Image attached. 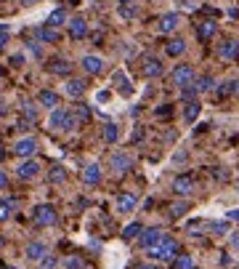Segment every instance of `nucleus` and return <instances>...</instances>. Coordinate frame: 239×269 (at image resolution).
Listing matches in <instances>:
<instances>
[{
    "label": "nucleus",
    "mask_w": 239,
    "mask_h": 269,
    "mask_svg": "<svg viewBox=\"0 0 239 269\" xmlns=\"http://www.w3.org/2000/svg\"><path fill=\"white\" fill-rule=\"evenodd\" d=\"M197 115H199V104H197V101L184 104V120H186V123H194Z\"/></svg>",
    "instance_id": "28"
},
{
    "label": "nucleus",
    "mask_w": 239,
    "mask_h": 269,
    "mask_svg": "<svg viewBox=\"0 0 239 269\" xmlns=\"http://www.w3.org/2000/svg\"><path fill=\"white\" fill-rule=\"evenodd\" d=\"M21 3H24V6H32V3H35V0H21Z\"/></svg>",
    "instance_id": "55"
},
{
    "label": "nucleus",
    "mask_w": 239,
    "mask_h": 269,
    "mask_svg": "<svg viewBox=\"0 0 239 269\" xmlns=\"http://www.w3.org/2000/svg\"><path fill=\"white\" fill-rule=\"evenodd\" d=\"M173 110H170V104H162V107H157V118H170Z\"/></svg>",
    "instance_id": "44"
},
{
    "label": "nucleus",
    "mask_w": 239,
    "mask_h": 269,
    "mask_svg": "<svg viewBox=\"0 0 239 269\" xmlns=\"http://www.w3.org/2000/svg\"><path fill=\"white\" fill-rule=\"evenodd\" d=\"M202 227H205V221H189V224H186V232H189L191 237H199L197 232H199Z\"/></svg>",
    "instance_id": "40"
},
{
    "label": "nucleus",
    "mask_w": 239,
    "mask_h": 269,
    "mask_svg": "<svg viewBox=\"0 0 239 269\" xmlns=\"http://www.w3.org/2000/svg\"><path fill=\"white\" fill-rule=\"evenodd\" d=\"M162 240H165V232L160 227H146V229L141 232V237H138V245H141L143 251H152L154 245H160Z\"/></svg>",
    "instance_id": "6"
},
{
    "label": "nucleus",
    "mask_w": 239,
    "mask_h": 269,
    "mask_svg": "<svg viewBox=\"0 0 239 269\" xmlns=\"http://www.w3.org/2000/svg\"><path fill=\"white\" fill-rule=\"evenodd\" d=\"M173 192H175V195H181V197L194 195V192H197V181L191 179L189 173H178V176L173 179Z\"/></svg>",
    "instance_id": "7"
},
{
    "label": "nucleus",
    "mask_w": 239,
    "mask_h": 269,
    "mask_svg": "<svg viewBox=\"0 0 239 269\" xmlns=\"http://www.w3.org/2000/svg\"><path fill=\"white\" fill-rule=\"evenodd\" d=\"M24 115H27V120H35V118H38V107H35V104H24Z\"/></svg>",
    "instance_id": "42"
},
{
    "label": "nucleus",
    "mask_w": 239,
    "mask_h": 269,
    "mask_svg": "<svg viewBox=\"0 0 239 269\" xmlns=\"http://www.w3.org/2000/svg\"><path fill=\"white\" fill-rule=\"evenodd\" d=\"M173 264H175V269H197V266H194V259H191L189 253H181Z\"/></svg>",
    "instance_id": "32"
},
{
    "label": "nucleus",
    "mask_w": 239,
    "mask_h": 269,
    "mask_svg": "<svg viewBox=\"0 0 239 269\" xmlns=\"http://www.w3.org/2000/svg\"><path fill=\"white\" fill-rule=\"evenodd\" d=\"M24 256H27L29 261H43L45 256H48V245L43 243V240H32V243H27V248H24Z\"/></svg>",
    "instance_id": "12"
},
{
    "label": "nucleus",
    "mask_w": 239,
    "mask_h": 269,
    "mask_svg": "<svg viewBox=\"0 0 239 269\" xmlns=\"http://www.w3.org/2000/svg\"><path fill=\"white\" fill-rule=\"evenodd\" d=\"M178 24H181V14L178 11H167V14H162L160 16V32L162 35H167V32H173V30H178Z\"/></svg>",
    "instance_id": "14"
},
{
    "label": "nucleus",
    "mask_w": 239,
    "mask_h": 269,
    "mask_svg": "<svg viewBox=\"0 0 239 269\" xmlns=\"http://www.w3.org/2000/svg\"><path fill=\"white\" fill-rule=\"evenodd\" d=\"M215 32H218V24H215V21H210V19H205V21H199V27H197V38H199L202 43H207Z\"/></svg>",
    "instance_id": "20"
},
{
    "label": "nucleus",
    "mask_w": 239,
    "mask_h": 269,
    "mask_svg": "<svg viewBox=\"0 0 239 269\" xmlns=\"http://www.w3.org/2000/svg\"><path fill=\"white\" fill-rule=\"evenodd\" d=\"M80 123L75 118V112H69V110H62V107H56L51 112V118H48V128L51 131H58V133H69V131H75Z\"/></svg>",
    "instance_id": "1"
},
{
    "label": "nucleus",
    "mask_w": 239,
    "mask_h": 269,
    "mask_svg": "<svg viewBox=\"0 0 239 269\" xmlns=\"http://www.w3.org/2000/svg\"><path fill=\"white\" fill-rule=\"evenodd\" d=\"M64 179H67V173H64V168H62V166L51 168V181H53V184H62Z\"/></svg>",
    "instance_id": "38"
},
{
    "label": "nucleus",
    "mask_w": 239,
    "mask_h": 269,
    "mask_svg": "<svg viewBox=\"0 0 239 269\" xmlns=\"http://www.w3.org/2000/svg\"><path fill=\"white\" fill-rule=\"evenodd\" d=\"M194 86H197L199 93H205V91H213V88H215V80H213L210 75H205V77H197Z\"/></svg>",
    "instance_id": "31"
},
{
    "label": "nucleus",
    "mask_w": 239,
    "mask_h": 269,
    "mask_svg": "<svg viewBox=\"0 0 239 269\" xmlns=\"http://www.w3.org/2000/svg\"><path fill=\"white\" fill-rule=\"evenodd\" d=\"M85 80H80V77H69L67 83H64V93L69 99H80V96H85Z\"/></svg>",
    "instance_id": "16"
},
{
    "label": "nucleus",
    "mask_w": 239,
    "mask_h": 269,
    "mask_svg": "<svg viewBox=\"0 0 239 269\" xmlns=\"http://www.w3.org/2000/svg\"><path fill=\"white\" fill-rule=\"evenodd\" d=\"M104 64H106V62L101 59V56H96V53H85V56L80 59V67L85 69L88 75H101V72H104Z\"/></svg>",
    "instance_id": "11"
},
{
    "label": "nucleus",
    "mask_w": 239,
    "mask_h": 269,
    "mask_svg": "<svg viewBox=\"0 0 239 269\" xmlns=\"http://www.w3.org/2000/svg\"><path fill=\"white\" fill-rule=\"evenodd\" d=\"M138 205V197L133 192H123L117 197V213H133Z\"/></svg>",
    "instance_id": "17"
},
{
    "label": "nucleus",
    "mask_w": 239,
    "mask_h": 269,
    "mask_svg": "<svg viewBox=\"0 0 239 269\" xmlns=\"http://www.w3.org/2000/svg\"><path fill=\"white\" fill-rule=\"evenodd\" d=\"M11 64H14V67H21V64H24V53H14V56H11Z\"/></svg>",
    "instance_id": "45"
},
{
    "label": "nucleus",
    "mask_w": 239,
    "mask_h": 269,
    "mask_svg": "<svg viewBox=\"0 0 239 269\" xmlns=\"http://www.w3.org/2000/svg\"><path fill=\"white\" fill-rule=\"evenodd\" d=\"M8 32H11V30H8L6 24H0V51H3L6 43H8Z\"/></svg>",
    "instance_id": "43"
},
{
    "label": "nucleus",
    "mask_w": 239,
    "mask_h": 269,
    "mask_svg": "<svg viewBox=\"0 0 239 269\" xmlns=\"http://www.w3.org/2000/svg\"><path fill=\"white\" fill-rule=\"evenodd\" d=\"M56 266H58V256H51V253L40 261V269H56Z\"/></svg>",
    "instance_id": "39"
},
{
    "label": "nucleus",
    "mask_w": 239,
    "mask_h": 269,
    "mask_svg": "<svg viewBox=\"0 0 239 269\" xmlns=\"http://www.w3.org/2000/svg\"><path fill=\"white\" fill-rule=\"evenodd\" d=\"M226 219H229V221H239V208H236V210H229V213H226Z\"/></svg>",
    "instance_id": "47"
},
{
    "label": "nucleus",
    "mask_w": 239,
    "mask_h": 269,
    "mask_svg": "<svg viewBox=\"0 0 239 269\" xmlns=\"http://www.w3.org/2000/svg\"><path fill=\"white\" fill-rule=\"evenodd\" d=\"M141 75H143V77H160V75H165L162 59H157V56H146V59H143V64H141Z\"/></svg>",
    "instance_id": "8"
},
{
    "label": "nucleus",
    "mask_w": 239,
    "mask_h": 269,
    "mask_svg": "<svg viewBox=\"0 0 239 269\" xmlns=\"http://www.w3.org/2000/svg\"><path fill=\"white\" fill-rule=\"evenodd\" d=\"M236 93H239V80H236Z\"/></svg>",
    "instance_id": "56"
},
{
    "label": "nucleus",
    "mask_w": 239,
    "mask_h": 269,
    "mask_svg": "<svg viewBox=\"0 0 239 269\" xmlns=\"http://www.w3.org/2000/svg\"><path fill=\"white\" fill-rule=\"evenodd\" d=\"M197 93H199V91H197V86H194V83H191V86L181 88V99H184V101L189 104V101H194V99H197Z\"/></svg>",
    "instance_id": "35"
},
{
    "label": "nucleus",
    "mask_w": 239,
    "mask_h": 269,
    "mask_svg": "<svg viewBox=\"0 0 239 269\" xmlns=\"http://www.w3.org/2000/svg\"><path fill=\"white\" fill-rule=\"evenodd\" d=\"M6 160V152H3V147H0V163H3Z\"/></svg>",
    "instance_id": "52"
},
{
    "label": "nucleus",
    "mask_w": 239,
    "mask_h": 269,
    "mask_svg": "<svg viewBox=\"0 0 239 269\" xmlns=\"http://www.w3.org/2000/svg\"><path fill=\"white\" fill-rule=\"evenodd\" d=\"M75 118H77V123H88L91 120V110L85 107V104H80V107L75 110Z\"/></svg>",
    "instance_id": "36"
},
{
    "label": "nucleus",
    "mask_w": 239,
    "mask_h": 269,
    "mask_svg": "<svg viewBox=\"0 0 239 269\" xmlns=\"http://www.w3.org/2000/svg\"><path fill=\"white\" fill-rule=\"evenodd\" d=\"M207 229H210V235H229L231 232V224H229V219H223V221H210L207 224Z\"/></svg>",
    "instance_id": "26"
},
{
    "label": "nucleus",
    "mask_w": 239,
    "mask_h": 269,
    "mask_svg": "<svg viewBox=\"0 0 239 269\" xmlns=\"http://www.w3.org/2000/svg\"><path fill=\"white\" fill-rule=\"evenodd\" d=\"M64 21H69V19H67V8H56V11H51V16H48L45 24L53 27V30H58V27L64 24Z\"/></svg>",
    "instance_id": "24"
},
{
    "label": "nucleus",
    "mask_w": 239,
    "mask_h": 269,
    "mask_svg": "<svg viewBox=\"0 0 239 269\" xmlns=\"http://www.w3.org/2000/svg\"><path fill=\"white\" fill-rule=\"evenodd\" d=\"M8 219H11V200L0 197V221H8Z\"/></svg>",
    "instance_id": "37"
},
{
    "label": "nucleus",
    "mask_w": 239,
    "mask_h": 269,
    "mask_svg": "<svg viewBox=\"0 0 239 269\" xmlns=\"http://www.w3.org/2000/svg\"><path fill=\"white\" fill-rule=\"evenodd\" d=\"M181 6H184V8H197L194 0H181Z\"/></svg>",
    "instance_id": "50"
},
{
    "label": "nucleus",
    "mask_w": 239,
    "mask_h": 269,
    "mask_svg": "<svg viewBox=\"0 0 239 269\" xmlns=\"http://www.w3.org/2000/svg\"><path fill=\"white\" fill-rule=\"evenodd\" d=\"M141 232H143V227L138 224V221H130V224L123 229V240H125V243H130V240L141 237Z\"/></svg>",
    "instance_id": "27"
},
{
    "label": "nucleus",
    "mask_w": 239,
    "mask_h": 269,
    "mask_svg": "<svg viewBox=\"0 0 239 269\" xmlns=\"http://www.w3.org/2000/svg\"><path fill=\"white\" fill-rule=\"evenodd\" d=\"M67 27H69V38H72V40L88 38V21L82 19V16H72V19L67 21Z\"/></svg>",
    "instance_id": "10"
},
{
    "label": "nucleus",
    "mask_w": 239,
    "mask_h": 269,
    "mask_svg": "<svg viewBox=\"0 0 239 269\" xmlns=\"http://www.w3.org/2000/svg\"><path fill=\"white\" fill-rule=\"evenodd\" d=\"M38 173H40V163L38 160H24V163H19V168H16V176L24 179V181L35 179Z\"/></svg>",
    "instance_id": "15"
},
{
    "label": "nucleus",
    "mask_w": 239,
    "mask_h": 269,
    "mask_svg": "<svg viewBox=\"0 0 239 269\" xmlns=\"http://www.w3.org/2000/svg\"><path fill=\"white\" fill-rule=\"evenodd\" d=\"M35 152H38V139L35 136H24V139H19V142L14 144V155L21 157V160H32Z\"/></svg>",
    "instance_id": "5"
},
{
    "label": "nucleus",
    "mask_w": 239,
    "mask_h": 269,
    "mask_svg": "<svg viewBox=\"0 0 239 269\" xmlns=\"http://www.w3.org/2000/svg\"><path fill=\"white\" fill-rule=\"evenodd\" d=\"M170 80H173V86H178V88L191 86V83L197 80V77H194V67H191V64H175Z\"/></svg>",
    "instance_id": "4"
},
{
    "label": "nucleus",
    "mask_w": 239,
    "mask_h": 269,
    "mask_svg": "<svg viewBox=\"0 0 239 269\" xmlns=\"http://www.w3.org/2000/svg\"><path fill=\"white\" fill-rule=\"evenodd\" d=\"M184 213H189V203H173L170 205V219H181Z\"/></svg>",
    "instance_id": "33"
},
{
    "label": "nucleus",
    "mask_w": 239,
    "mask_h": 269,
    "mask_svg": "<svg viewBox=\"0 0 239 269\" xmlns=\"http://www.w3.org/2000/svg\"><path fill=\"white\" fill-rule=\"evenodd\" d=\"M35 38H38V43H58V30L43 24V27L35 30Z\"/></svg>",
    "instance_id": "21"
},
{
    "label": "nucleus",
    "mask_w": 239,
    "mask_h": 269,
    "mask_svg": "<svg viewBox=\"0 0 239 269\" xmlns=\"http://www.w3.org/2000/svg\"><path fill=\"white\" fill-rule=\"evenodd\" d=\"M165 53H167V56H173V59H178V56H184V53H186V43H184L181 38L167 40V45H165Z\"/></svg>",
    "instance_id": "22"
},
{
    "label": "nucleus",
    "mask_w": 239,
    "mask_h": 269,
    "mask_svg": "<svg viewBox=\"0 0 239 269\" xmlns=\"http://www.w3.org/2000/svg\"><path fill=\"white\" fill-rule=\"evenodd\" d=\"M29 51H32L35 56H40V45H38V40H32V43H29Z\"/></svg>",
    "instance_id": "48"
},
{
    "label": "nucleus",
    "mask_w": 239,
    "mask_h": 269,
    "mask_svg": "<svg viewBox=\"0 0 239 269\" xmlns=\"http://www.w3.org/2000/svg\"><path fill=\"white\" fill-rule=\"evenodd\" d=\"M112 80H114V86L120 88V93H123V96H130V93H133V86H130V80L125 77V72H123V69H117Z\"/></svg>",
    "instance_id": "23"
},
{
    "label": "nucleus",
    "mask_w": 239,
    "mask_h": 269,
    "mask_svg": "<svg viewBox=\"0 0 239 269\" xmlns=\"http://www.w3.org/2000/svg\"><path fill=\"white\" fill-rule=\"evenodd\" d=\"M64 269H85V261L80 256H67L64 259Z\"/></svg>",
    "instance_id": "34"
},
{
    "label": "nucleus",
    "mask_w": 239,
    "mask_h": 269,
    "mask_svg": "<svg viewBox=\"0 0 239 269\" xmlns=\"http://www.w3.org/2000/svg\"><path fill=\"white\" fill-rule=\"evenodd\" d=\"M38 104L53 112V110L58 107V93H56V91H51V88H43V91L38 93Z\"/></svg>",
    "instance_id": "19"
},
{
    "label": "nucleus",
    "mask_w": 239,
    "mask_h": 269,
    "mask_svg": "<svg viewBox=\"0 0 239 269\" xmlns=\"http://www.w3.org/2000/svg\"><path fill=\"white\" fill-rule=\"evenodd\" d=\"M136 14H138L136 6H120V16H123V19H133Z\"/></svg>",
    "instance_id": "41"
},
{
    "label": "nucleus",
    "mask_w": 239,
    "mask_h": 269,
    "mask_svg": "<svg viewBox=\"0 0 239 269\" xmlns=\"http://www.w3.org/2000/svg\"><path fill=\"white\" fill-rule=\"evenodd\" d=\"M32 221L38 227H53L58 221V213H56V208L51 203H40V205H35V210H32Z\"/></svg>",
    "instance_id": "3"
},
{
    "label": "nucleus",
    "mask_w": 239,
    "mask_h": 269,
    "mask_svg": "<svg viewBox=\"0 0 239 269\" xmlns=\"http://www.w3.org/2000/svg\"><path fill=\"white\" fill-rule=\"evenodd\" d=\"M117 3H120V6H133L136 0H117Z\"/></svg>",
    "instance_id": "51"
},
{
    "label": "nucleus",
    "mask_w": 239,
    "mask_h": 269,
    "mask_svg": "<svg viewBox=\"0 0 239 269\" xmlns=\"http://www.w3.org/2000/svg\"><path fill=\"white\" fill-rule=\"evenodd\" d=\"M0 269H16V266H11V264H0Z\"/></svg>",
    "instance_id": "53"
},
{
    "label": "nucleus",
    "mask_w": 239,
    "mask_h": 269,
    "mask_svg": "<svg viewBox=\"0 0 239 269\" xmlns=\"http://www.w3.org/2000/svg\"><path fill=\"white\" fill-rule=\"evenodd\" d=\"M48 72L53 75H69L72 72V64L67 59H51V64H48Z\"/></svg>",
    "instance_id": "25"
},
{
    "label": "nucleus",
    "mask_w": 239,
    "mask_h": 269,
    "mask_svg": "<svg viewBox=\"0 0 239 269\" xmlns=\"http://www.w3.org/2000/svg\"><path fill=\"white\" fill-rule=\"evenodd\" d=\"M218 59H223V62H236L239 59V40H223V43H218Z\"/></svg>",
    "instance_id": "9"
},
{
    "label": "nucleus",
    "mask_w": 239,
    "mask_h": 269,
    "mask_svg": "<svg viewBox=\"0 0 239 269\" xmlns=\"http://www.w3.org/2000/svg\"><path fill=\"white\" fill-rule=\"evenodd\" d=\"M133 269H157V266H154V264H146V261H143V264H136Z\"/></svg>",
    "instance_id": "49"
},
{
    "label": "nucleus",
    "mask_w": 239,
    "mask_h": 269,
    "mask_svg": "<svg viewBox=\"0 0 239 269\" xmlns=\"http://www.w3.org/2000/svg\"><path fill=\"white\" fill-rule=\"evenodd\" d=\"M109 166L114 173H128L130 166H133V157L128 155V152H114V155L109 157Z\"/></svg>",
    "instance_id": "13"
},
{
    "label": "nucleus",
    "mask_w": 239,
    "mask_h": 269,
    "mask_svg": "<svg viewBox=\"0 0 239 269\" xmlns=\"http://www.w3.org/2000/svg\"><path fill=\"white\" fill-rule=\"evenodd\" d=\"M215 93L218 96H231V93H236V80H223V83H218Z\"/></svg>",
    "instance_id": "30"
},
{
    "label": "nucleus",
    "mask_w": 239,
    "mask_h": 269,
    "mask_svg": "<svg viewBox=\"0 0 239 269\" xmlns=\"http://www.w3.org/2000/svg\"><path fill=\"white\" fill-rule=\"evenodd\" d=\"M178 256H181V248H178V243H175L173 237H165L160 245H154V248L149 251V259H154V261H162V264H167V261H175Z\"/></svg>",
    "instance_id": "2"
},
{
    "label": "nucleus",
    "mask_w": 239,
    "mask_h": 269,
    "mask_svg": "<svg viewBox=\"0 0 239 269\" xmlns=\"http://www.w3.org/2000/svg\"><path fill=\"white\" fill-rule=\"evenodd\" d=\"M0 77H3V67H0Z\"/></svg>",
    "instance_id": "57"
},
{
    "label": "nucleus",
    "mask_w": 239,
    "mask_h": 269,
    "mask_svg": "<svg viewBox=\"0 0 239 269\" xmlns=\"http://www.w3.org/2000/svg\"><path fill=\"white\" fill-rule=\"evenodd\" d=\"M117 139H120V128H117L114 123H106V125H104V142H106V144H114Z\"/></svg>",
    "instance_id": "29"
},
{
    "label": "nucleus",
    "mask_w": 239,
    "mask_h": 269,
    "mask_svg": "<svg viewBox=\"0 0 239 269\" xmlns=\"http://www.w3.org/2000/svg\"><path fill=\"white\" fill-rule=\"evenodd\" d=\"M8 186V176H6V171H0V190H6Z\"/></svg>",
    "instance_id": "46"
},
{
    "label": "nucleus",
    "mask_w": 239,
    "mask_h": 269,
    "mask_svg": "<svg viewBox=\"0 0 239 269\" xmlns=\"http://www.w3.org/2000/svg\"><path fill=\"white\" fill-rule=\"evenodd\" d=\"M82 181H85L88 186L101 184V166H99V163H88L85 171H82Z\"/></svg>",
    "instance_id": "18"
},
{
    "label": "nucleus",
    "mask_w": 239,
    "mask_h": 269,
    "mask_svg": "<svg viewBox=\"0 0 239 269\" xmlns=\"http://www.w3.org/2000/svg\"><path fill=\"white\" fill-rule=\"evenodd\" d=\"M231 243H234V245H239V235H234V237H231Z\"/></svg>",
    "instance_id": "54"
}]
</instances>
